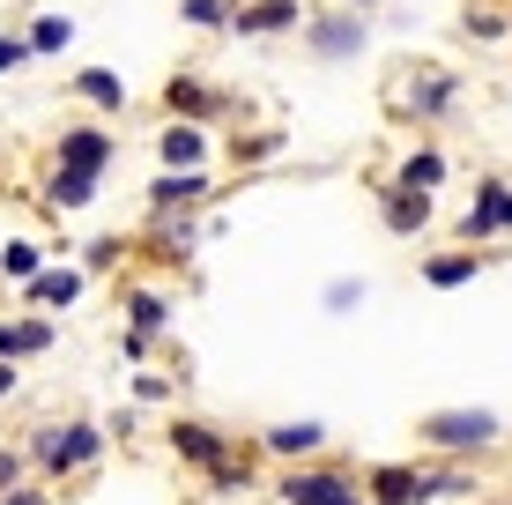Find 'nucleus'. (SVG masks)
<instances>
[{"label": "nucleus", "mask_w": 512, "mask_h": 505, "mask_svg": "<svg viewBox=\"0 0 512 505\" xmlns=\"http://www.w3.org/2000/svg\"><path fill=\"white\" fill-rule=\"evenodd\" d=\"M23 454H30V468H38L45 483L90 476V468L104 461V424H38Z\"/></svg>", "instance_id": "nucleus-1"}, {"label": "nucleus", "mask_w": 512, "mask_h": 505, "mask_svg": "<svg viewBox=\"0 0 512 505\" xmlns=\"http://www.w3.org/2000/svg\"><path fill=\"white\" fill-rule=\"evenodd\" d=\"M416 431H423V446H438V454H453V461H468V454H490V446L505 439L498 409H431Z\"/></svg>", "instance_id": "nucleus-2"}, {"label": "nucleus", "mask_w": 512, "mask_h": 505, "mask_svg": "<svg viewBox=\"0 0 512 505\" xmlns=\"http://www.w3.org/2000/svg\"><path fill=\"white\" fill-rule=\"evenodd\" d=\"M282 505H364V483L342 476V468H320V461H290L275 483Z\"/></svg>", "instance_id": "nucleus-3"}, {"label": "nucleus", "mask_w": 512, "mask_h": 505, "mask_svg": "<svg viewBox=\"0 0 512 505\" xmlns=\"http://www.w3.org/2000/svg\"><path fill=\"white\" fill-rule=\"evenodd\" d=\"M364 505H438L431 498V468H416V461L364 468Z\"/></svg>", "instance_id": "nucleus-4"}, {"label": "nucleus", "mask_w": 512, "mask_h": 505, "mask_svg": "<svg viewBox=\"0 0 512 505\" xmlns=\"http://www.w3.org/2000/svg\"><path fill=\"white\" fill-rule=\"evenodd\" d=\"M512 231V186L505 179H483L475 186V208L461 216V238L468 246H483V238H505Z\"/></svg>", "instance_id": "nucleus-5"}, {"label": "nucleus", "mask_w": 512, "mask_h": 505, "mask_svg": "<svg viewBox=\"0 0 512 505\" xmlns=\"http://www.w3.org/2000/svg\"><path fill=\"white\" fill-rule=\"evenodd\" d=\"M171 454H179L186 468H216L223 454H231V431H216V424H201V416H179V424H171Z\"/></svg>", "instance_id": "nucleus-6"}, {"label": "nucleus", "mask_w": 512, "mask_h": 505, "mask_svg": "<svg viewBox=\"0 0 512 505\" xmlns=\"http://www.w3.org/2000/svg\"><path fill=\"white\" fill-rule=\"evenodd\" d=\"M260 454H275V461H320L327 454V424H312V416H297V424H268V431H260Z\"/></svg>", "instance_id": "nucleus-7"}, {"label": "nucleus", "mask_w": 512, "mask_h": 505, "mask_svg": "<svg viewBox=\"0 0 512 505\" xmlns=\"http://www.w3.org/2000/svg\"><path fill=\"white\" fill-rule=\"evenodd\" d=\"M297 15H305L297 0H238L223 30H238V38H275V30H297Z\"/></svg>", "instance_id": "nucleus-8"}, {"label": "nucleus", "mask_w": 512, "mask_h": 505, "mask_svg": "<svg viewBox=\"0 0 512 505\" xmlns=\"http://www.w3.org/2000/svg\"><path fill=\"white\" fill-rule=\"evenodd\" d=\"M104 164H112V134H97V127H67L60 134V171L104 179Z\"/></svg>", "instance_id": "nucleus-9"}, {"label": "nucleus", "mask_w": 512, "mask_h": 505, "mask_svg": "<svg viewBox=\"0 0 512 505\" xmlns=\"http://www.w3.org/2000/svg\"><path fill=\"white\" fill-rule=\"evenodd\" d=\"M379 216H386V231H394V238H416L423 223H431V194H416V186H386Z\"/></svg>", "instance_id": "nucleus-10"}, {"label": "nucleus", "mask_w": 512, "mask_h": 505, "mask_svg": "<svg viewBox=\"0 0 512 505\" xmlns=\"http://www.w3.org/2000/svg\"><path fill=\"white\" fill-rule=\"evenodd\" d=\"M305 45L320 52V60H349V52L364 45V23L357 15H320V23H305Z\"/></svg>", "instance_id": "nucleus-11"}, {"label": "nucleus", "mask_w": 512, "mask_h": 505, "mask_svg": "<svg viewBox=\"0 0 512 505\" xmlns=\"http://www.w3.org/2000/svg\"><path fill=\"white\" fill-rule=\"evenodd\" d=\"M156 156H164L171 171H201V156H208L201 119H171V127H164V142H156Z\"/></svg>", "instance_id": "nucleus-12"}, {"label": "nucleus", "mask_w": 512, "mask_h": 505, "mask_svg": "<svg viewBox=\"0 0 512 505\" xmlns=\"http://www.w3.org/2000/svg\"><path fill=\"white\" fill-rule=\"evenodd\" d=\"M201 194H208V179H201V171H164V179L149 186V208H156V216H171V208H193Z\"/></svg>", "instance_id": "nucleus-13"}, {"label": "nucleus", "mask_w": 512, "mask_h": 505, "mask_svg": "<svg viewBox=\"0 0 512 505\" xmlns=\"http://www.w3.org/2000/svg\"><path fill=\"white\" fill-rule=\"evenodd\" d=\"M483 275V253H438V260H423V283L431 290H461Z\"/></svg>", "instance_id": "nucleus-14"}, {"label": "nucleus", "mask_w": 512, "mask_h": 505, "mask_svg": "<svg viewBox=\"0 0 512 505\" xmlns=\"http://www.w3.org/2000/svg\"><path fill=\"white\" fill-rule=\"evenodd\" d=\"M52 350V320H0V357H38Z\"/></svg>", "instance_id": "nucleus-15"}, {"label": "nucleus", "mask_w": 512, "mask_h": 505, "mask_svg": "<svg viewBox=\"0 0 512 505\" xmlns=\"http://www.w3.org/2000/svg\"><path fill=\"white\" fill-rule=\"evenodd\" d=\"M75 90L90 97L97 112H127V82H119L112 67H82V75H75Z\"/></svg>", "instance_id": "nucleus-16"}, {"label": "nucleus", "mask_w": 512, "mask_h": 505, "mask_svg": "<svg viewBox=\"0 0 512 505\" xmlns=\"http://www.w3.org/2000/svg\"><path fill=\"white\" fill-rule=\"evenodd\" d=\"M75 298H82L75 268H38V275H30V305H75Z\"/></svg>", "instance_id": "nucleus-17"}, {"label": "nucleus", "mask_w": 512, "mask_h": 505, "mask_svg": "<svg viewBox=\"0 0 512 505\" xmlns=\"http://www.w3.org/2000/svg\"><path fill=\"white\" fill-rule=\"evenodd\" d=\"M127 327H134V335H164V327H171V298H156V290H127Z\"/></svg>", "instance_id": "nucleus-18"}, {"label": "nucleus", "mask_w": 512, "mask_h": 505, "mask_svg": "<svg viewBox=\"0 0 512 505\" xmlns=\"http://www.w3.org/2000/svg\"><path fill=\"white\" fill-rule=\"evenodd\" d=\"M401 186L438 194V186H446V156H438V149H409V156H401Z\"/></svg>", "instance_id": "nucleus-19"}, {"label": "nucleus", "mask_w": 512, "mask_h": 505, "mask_svg": "<svg viewBox=\"0 0 512 505\" xmlns=\"http://www.w3.org/2000/svg\"><path fill=\"white\" fill-rule=\"evenodd\" d=\"M164 104H171V119H208V112H216V90H201V82H171V90H164Z\"/></svg>", "instance_id": "nucleus-20"}, {"label": "nucleus", "mask_w": 512, "mask_h": 505, "mask_svg": "<svg viewBox=\"0 0 512 505\" xmlns=\"http://www.w3.org/2000/svg\"><path fill=\"white\" fill-rule=\"evenodd\" d=\"M409 104H416V119H438V112H453V75H423L416 90H409Z\"/></svg>", "instance_id": "nucleus-21"}, {"label": "nucleus", "mask_w": 512, "mask_h": 505, "mask_svg": "<svg viewBox=\"0 0 512 505\" xmlns=\"http://www.w3.org/2000/svg\"><path fill=\"white\" fill-rule=\"evenodd\" d=\"M52 208H90L97 201V179H82V171H52Z\"/></svg>", "instance_id": "nucleus-22"}, {"label": "nucleus", "mask_w": 512, "mask_h": 505, "mask_svg": "<svg viewBox=\"0 0 512 505\" xmlns=\"http://www.w3.org/2000/svg\"><path fill=\"white\" fill-rule=\"evenodd\" d=\"M475 491H483V483H475V468H461V461H453V468H431V498H475Z\"/></svg>", "instance_id": "nucleus-23"}, {"label": "nucleus", "mask_w": 512, "mask_h": 505, "mask_svg": "<svg viewBox=\"0 0 512 505\" xmlns=\"http://www.w3.org/2000/svg\"><path fill=\"white\" fill-rule=\"evenodd\" d=\"M67 38H75V23H67V15H38V23H30V38H23V45H30V52H60Z\"/></svg>", "instance_id": "nucleus-24"}, {"label": "nucleus", "mask_w": 512, "mask_h": 505, "mask_svg": "<svg viewBox=\"0 0 512 505\" xmlns=\"http://www.w3.org/2000/svg\"><path fill=\"white\" fill-rule=\"evenodd\" d=\"M0 275H8V283H30V275H38V246H30V238H15V246L0 253Z\"/></svg>", "instance_id": "nucleus-25"}, {"label": "nucleus", "mask_w": 512, "mask_h": 505, "mask_svg": "<svg viewBox=\"0 0 512 505\" xmlns=\"http://www.w3.org/2000/svg\"><path fill=\"white\" fill-rule=\"evenodd\" d=\"M231 8H238V0H186V23L193 30H223V23H231Z\"/></svg>", "instance_id": "nucleus-26"}, {"label": "nucleus", "mask_w": 512, "mask_h": 505, "mask_svg": "<svg viewBox=\"0 0 512 505\" xmlns=\"http://www.w3.org/2000/svg\"><path fill=\"white\" fill-rule=\"evenodd\" d=\"M23 476H30V454L23 446H0V491H15Z\"/></svg>", "instance_id": "nucleus-27"}, {"label": "nucleus", "mask_w": 512, "mask_h": 505, "mask_svg": "<svg viewBox=\"0 0 512 505\" xmlns=\"http://www.w3.org/2000/svg\"><path fill=\"white\" fill-rule=\"evenodd\" d=\"M0 505H52V483H15V491H0Z\"/></svg>", "instance_id": "nucleus-28"}, {"label": "nucleus", "mask_w": 512, "mask_h": 505, "mask_svg": "<svg viewBox=\"0 0 512 505\" xmlns=\"http://www.w3.org/2000/svg\"><path fill=\"white\" fill-rule=\"evenodd\" d=\"M349 305H364V283H349V275L327 283V312H349Z\"/></svg>", "instance_id": "nucleus-29"}, {"label": "nucleus", "mask_w": 512, "mask_h": 505, "mask_svg": "<svg viewBox=\"0 0 512 505\" xmlns=\"http://www.w3.org/2000/svg\"><path fill=\"white\" fill-rule=\"evenodd\" d=\"M134 402H171V379L164 372H141L134 379Z\"/></svg>", "instance_id": "nucleus-30"}, {"label": "nucleus", "mask_w": 512, "mask_h": 505, "mask_svg": "<svg viewBox=\"0 0 512 505\" xmlns=\"http://www.w3.org/2000/svg\"><path fill=\"white\" fill-rule=\"evenodd\" d=\"M468 38H483V45H490V38H505V15H490V8H475V15H468Z\"/></svg>", "instance_id": "nucleus-31"}, {"label": "nucleus", "mask_w": 512, "mask_h": 505, "mask_svg": "<svg viewBox=\"0 0 512 505\" xmlns=\"http://www.w3.org/2000/svg\"><path fill=\"white\" fill-rule=\"evenodd\" d=\"M275 149H282V134H253V142H238L245 164H260V156H275Z\"/></svg>", "instance_id": "nucleus-32"}, {"label": "nucleus", "mask_w": 512, "mask_h": 505, "mask_svg": "<svg viewBox=\"0 0 512 505\" xmlns=\"http://www.w3.org/2000/svg\"><path fill=\"white\" fill-rule=\"evenodd\" d=\"M104 439H134V409H112V416H104Z\"/></svg>", "instance_id": "nucleus-33"}, {"label": "nucleus", "mask_w": 512, "mask_h": 505, "mask_svg": "<svg viewBox=\"0 0 512 505\" xmlns=\"http://www.w3.org/2000/svg\"><path fill=\"white\" fill-rule=\"evenodd\" d=\"M23 60H30L23 38H0V75H8V67H23Z\"/></svg>", "instance_id": "nucleus-34"}, {"label": "nucleus", "mask_w": 512, "mask_h": 505, "mask_svg": "<svg viewBox=\"0 0 512 505\" xmlns=\"http://www.w3.org/2000/svg\"><path fill=\"white\" fill-rule=\"evenodd\" d=\"M15 387H23V379H15V357H0V402H8Z\"/></svg>", "instance_id": "nucleus-35"}, {"label": "nucleus", "mask_w": 512, "mask_h": 505, "mask_svg": "<svg viewBox=\"0 0 512 505\" xmlns=\"http://www.w3.org/2000/svg\"><path fill=\"white\" fill-rule=\"evenodd\" d=\"M357 8H372V0H357Z\"/></svg>", "instance_id": "nucleus-36"}]
</instances>
